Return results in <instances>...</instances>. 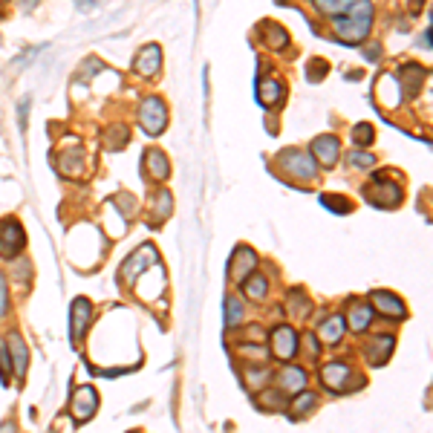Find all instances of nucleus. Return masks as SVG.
Wrapping results in <instances>:
<instances>
[{
	"label": "nucleus",
	"instance_id": "obj_26",
	"mask_svg": "<svg viewBox=\"0 0 433 433\" xmlns=\"http://www.w3.org/2000/svg\"><path fill=\"white\" fill-rule=\"evenodd\" d=\"M243 320V303L237 301L234 295H229L226 298V327L231 329V327H237Z\"/></svg>",
	"mask_w": 433,
	"mask_h": 433
},
{
	"label": "nucleus",
	"instance_id": "obj_6",
	"mask_svg": "<svg viewBox=\"0 0 433 433\" xmlns=\"http://www.w3.org/2000/svg\"><path fill=\"white\" fill-rule=\"evenodd\" d=\"M353 370L341 364V361H332V364H327L324 370H320V382H324L327 390H332V393H347V390H353Z\"/></svg>",
	"mask_w": 433,
	"mask_h": 433
},
{
	"label": "nucleus",
	"instance_id": "obj_27",
	"mask_svg": "<svg viewBox=\"0 0 433 433\" xmlns=\"http://www.w3.org/2000/svg\"><path fill=\"white\" fill-rule=\"evenodd\" d=\"M320 12H327V15H341V12H347L353 3H358V0H315Z\"/></svg>",
	"mask_w": 433,
	"mask_h": 433
},
{
	"label": "nucleus",
	"instance_id": "obj_32",
	"mask_svg": "<svg viewBox=\"0 0 433 433\" xmlns=\"http://www.w3.org/2000/svg\"><path fill=\"white\" fill-rule=\"evenodd\" d=\"M269 375H272V373H269L266 367H260V370H248V373H246V379H248V387H251V390L263 387V384L269 382Z\"/></svg>",
	"mask_w": 433,
	"mask_h": 433
},
{
	"label": "nucleus",
	"instance_id": "obj_28",
	"mask_svg": "<svg viewBox=\"0 0 433 433\" xmlns=\"http://www.w3.org/2000/svg\"><path fill=\"white\" fill-rule=\"evenodd\" d=\"M171 194L167 191H159L156 194V205H153V222H162L167 214H171Z\"/></svg>",
	"mask_w": 433,
	"mask_h": 433
},
{
	"label": "nucleus",
	"instance_id": "obj_31",
	"mask_svg": "<svg viewBox=\"0 0 433 433\" xmlns=\"http://www.w3.org/2000/svg\"><path fill=\"white\" fill-rule=\"evenodd\" d=\"M289 312L295 318H303L306 312H309V301H303L301 292H292V301H289Z\"/></svg>",
	"mask_w": 433,
	"mask_h": 433
},
{
	"label": "nucleus",
	"instance_id": "obj_4",
	"mask_svg": "<svg viewBox=\"0 0 433 433\" xmlns=\"http://www.w3.org/2000/svg\"><path fill=\"white\" fill-rule=\"evenodd\" d=\"M26 246V234L18 220H3L0 222V257H15Z\"/></svg>",
	"mask_w": 433,
	"mask_h": 433
},
{
	"label": "nucleus",
	"instance_id": "obj_33",
	"mask_svg": "<svg viewBox=\"0 0 433 433\" xmlns=\"http://www.w3.org/2000/svg\"><path fill=\"white\" fill-rule=\"evenodd\" d=\"M9 373H12V358L6 350V341H0V382H9Z\"/></svg>",
	"mask_w": 433,
	"mask_h": 433
},
{
	"label": "nucleus",
	"instance_id": "obj_7",
	"mask_svg": "<svg viewBox=\"0 0 433 433\" xmlns=\"http://www.w3.org/2000/svg\"><path fill=\"white\" fill-rule=\"evenodd\" d=\"M90 318H93V303L87 298H75L69 303V338H73V344L84 338V332L90 327Z\"/></svg>",
	"mask_w": 433,
	"mask_h": 433
},
{
	"label": "nucleus",
	"instance_id": "obj_8",
	"mask_svg": "<svg viewBox=\"0 0 433 433\" xmlns=\"http://www.w3.org/2000/svg\"><path fill=\"white\" fill-rule=\"evenodd\" d=\"M95 410H99V393H95L90 384L78 387L73 393V416H75V422H90V419L95 416Z\"/></svg>",
	"mask_w": 433,
	"mask_h": 433
},
{
	"label": "nucleus",
	"instance_id": "obj_3",
	"mask_svg": "<svg viewBox=\"0 0 433 433\" xmlns=\"http://www.w3.org/2000/svg\"><path fill=\"white\" fill-rule=\"evenodd\" d=\"M139 121H142V130L150 136H159L167 124V110L162 104V99H145L142 110H139Z\"/></svg>",
	"mask_w": 433,
	"mask_h": 433
},
{
	"label": "nucleus",
	"instance_id": "obj_34",
	"mask_svg": "<svg viewBox=\"0 0 433 433\" xmlns=\"http://www.w3.org/2000/svg\"><path fill=\"white\" fill-rule=\"evenodd\" d=\"M327 69H329V67H327L324 61H309V64H306V78H309V81H320Z\"/></svg>",
	"mask_w": 433,
	"mask_h": 433
},
{
	"label": "nucleus",
	"instance_id": "obj_2",
	"mask_svg": "<svg viewBox=\"0 0 433 433\" xmlns=\"http://www.w3.org/2000/svg\"><path fill=\"white\" fill-rule=\"evenodd\" d=\"M281 167L295 179H315V174H318V165L312 159V153H306V150L281 153Z\"/></svg>",
	"mask_w": 433,
	"mask_h": 433
},
{
	"label": "nucleus",
	"instance_id": "obj_18",
	"mask_svg": "<svg viewBox=\"0 0 433 433\" xmlns=\"http://www.w3.org/2000/svg\"><path fill=\"white\" fill-rule=\"evenodd\" d=\"M344 329H347L344 318H341V315H329V318L324 320V324H320L318 338L324 341V344H338V341L344 338Z\"/></svg>",
	"mask_w": 433,
	"mask_h": 433
},
{
	"label": "nucleus",
	"instance_id": "obj_9",
	"mask_svg": "<svg viewBox=\"0 0 433 433\" xmlns=\"http://www.w3.org/2000/svg\"><path fill=\"white\" fill-rule=\"evenodd\" d=\"M159 263V255H156V248H153L150 243L142 246L136 251V255H130L128 260H124V266H121V277L124 281H136V272L139 269H150V266H156Z\"/></svg>",
	"mask_w": 433,
	"mask_h": 433
},
{
	"label": "nucleus",
	"instance_id": "obj_22",
	"mask_svg": "<svg viewBox=\"0 0 433 433\" xmlns=\"http://www.w3.org/2000/svg\"><path fill=\"white\" fill-rule=\"evenodd\" d=\"M373 315H375V309H373V306H367V303H358L355 309L350 312V329H353V332H364V329L370 327Z\"/></svg>",
	"mask_w": 433,
	"mask_h": 433
},
{
	"label": "nucleus",
	"instance_id": "obj_15",
	"mask_svg": "<svg viewBox=\"0 0 433 433\" xmlns=\"http://www.w3.org/2000/svg\"><path fill=\"white\" fill-rule=\"evenodd\" d=\"M373 306L379 309L382 315H387V318H404L408 315V309H404V301L401 298H396V295H390V292H373Z\"/></svg>",
	"mask_w": 433,
	"mask_h": 433
},
{
	"label": "nucleus",
	"instance_id": "obj_13",
	"mask_svg": "<svg viewBox=\"0 0 433 433\" xmlns=\"http://www.w3.org/2000/svg\"><path fill=\"white\" fill-rule=\"evenodd\" d=\"M338 139L335 136H318L312 142V159L320 162L324 167H332L335 162H338Z\"/></svg>",
	"mask_w": 433,
	"mask_h": 433
},
{
	"label": "nucleus",
	"instance_id": "obj_35",
	"mask_svg": "<svg viewBox=\"0 0 433 433\" xmlns=\"http://www.w3.org/2000/svg\"><path fill=\"white\" fill-rule=\"evenodd\" d=\"M350 165H355V167H373L375 156H370V153H364V150H353L350 153Z\"/></svg>",
	"mask_w": 433,
	"mask_h": 433
},
{
	"label": "nucleus",
	"instance_id": "obj_19",
	"mask_svg": "<svg viewBox=\"0 0 433 433\" xmlns=\"http://www.w3.org/2000/svg\"><path fill=\"white\" fill-rule=\"evenodd\" d=\"M145 167L150 171L153 179H167V174H171V162H167V156L159 148H153V150L145 153Z\"/></svg>",
	"mask_w": 433,
	"mask_h": 433
},
{
	"label": "nucleus",
	"instance_id": "obj_39",
	"mask_svg": "<svg viewBox=\"0 0 433 433\" xmlns=\"http://www.w3.org/2000/svg\"><path fill=\"white\" fill-rule=\"evenodd\" d=\"M306 347H309L312 355H320V344H318V338H315L312 332H306Z\"/></svg>",
	"mask_w": 433,
	"mask_h": 433
},
{
	"label": "nucleus",
	"instance_id": "obj_29",
	"mask_svg": "<svg viewBox=\"0 0 433 433\" xmlns=\"http://www.w3.org/2000/svg\"><path fill=\"white\" fill-rule=\"evenodd\" d=\"M320 205H327L329 211H335V214H347L353 208L344 197H338V194H320Z\"/></svg>",
	"mask_w": 433,
	"mask_h": 433
},
{
	"label": "nucleus",
	"instance_id": "obj_10",
	"mask_svg": "<svg viewBox=\"0 0 433 433\" xmlns=\"http://www.w3.org/2000/svg\"><path fill=\"white\" fill-rule=\"evenodd\" d=\"M133 69L142 78H153L162 69V49L156 44L142 47V49H139V55H136V61H133Z\"/></svg>",
	"mask_w": 433,
	"mask_h": 433
},
{
	"label": "nucleus",
	"instance_id": "obj_42",
	"mask_svg": "<svg viewBox=\"0 0 433 433\" xmlns=\"http://www.w3.org/2000/svg\"><path fill=\"white\" fill-rule=\"evenodd\" d=\"M0 433H15V425H12V422H6L3 428H0Z\"/></svg>",
	"mask_w": 433,
	"mask_h": 433
},
{
	"label": "nucleus",
	"instance_id": "obj_21",
	"mask_svg": "<svg viewBox=\"0 0 433 433\" xmlns=\"http://www.w3.org/2000/svg\"><path fill=\"white\" fill-rule=\"evenodd\" d=\"M281 387L289 390V393H301V390L306 387V370L301 367H286L281 373Z\"/></svg>",
	"mask_w": 433,
	"mask_h": 433
},
{
	"label": "nucleus",
	"instance_id": "obj_16",
	"mask_svg": "<svg viewBox=\"0 0 433 433\" xmlns=\"http://www.w3.org/2000/svg\"><path fill=\"white\" fill-rule=\"evenodd\" d=\"M425 69L419 67V64H404L401 69H399V87H404V95H413L419 93V87H422V81H425Z\"/></svg>",
	"mask_w": 433,
	"mask_h": 433
},
{
	"label": "nucleus",
	"instance_id": "obj_41",
	"mask_svg": "<svg viewBox=\"0 0 433 433\" xmlns=\"http://www.w3.org/2000/svg\"><path fill=\"white\" fill-rule=\"evenodd\" d=\"M21 6H23V9H35L38 0H21Z\"/></svg>",
	"mask_w": 433,
	"mask_h": 433
},
{
	"label": "nucleus",
	"instance_id": "obj_37",
	"mask_svg": "<svg viewBox=\"0 0 433 433\" xmlns=\"http://www.w3.org/2000/svg\"><path fill=\"white\" fill-rule=\"evenodd\" d=\"M6 306H9V298H6V277L0 274V318L6 315Z\"/></svg>",
	"mask_w": 433,
	"mask_h": 433
},
{
	"label": "nucleus",
	"instance_id": "obj_38",
	"mask_svg": "<svg viewBox=\"0 0 433 433\" xmlns=\"http://www.w3.org/2000/svg\"><path fill=\"white\" fill-rule=\"evenodd\" d=\"M246 341H257V344H263V329H260V327H248V329H246Z\"/></svg>",
	"mask_w": 433,
	"mask_h": 433
},
{
	"label": "nucleus",
	"instance_id": "obj_1",
	"mask_svg": "<svg viewBox=\"0 0 433 433\" xmlns=\"http://www.w3.org/2000/svg\"><path fill=\"white\" fill-rule=\"evenodd\" d=\"M370 26H373V3L370 0H358L353 3L347 12L335 15V32L344 44H361L367 35H370Z\"/></svg>",
	"mask_w": 433,
	"mask_h": 433
},
{
	"label": "nucleus",
	"instance_id": "obj_5",
	"mask_svg": "<svg viewBox=\"0 0 433 433\" xmlns=\"http://www.w3.org/2000/svg\"><path fill=\"white\" fill-rule=\"evenodd\" d=\"M364 194H367V202H373L375 208H396L401 202V188L396 183H390V179H375Z\"/></svg>",
	"mask_w": 433,
	"mask_h": 433
},
{
	"label": "nucleus",
	"instance_id": "obj_30",
	"mask_svg": "<svg viewBox=\"0 0 433 433\" xmlns=\"http://www.w3.org/2000/svg\"><path fill=\"white\" fill-rule=\"evenodd\" d=\"M375 139V130H373V124H367V121H361V124H355L353 128V142L358 145V148H367L370 142Z\"/></svg>",
	"mask_w": 433,
	"mask_h": 433
},
{
	"label": "nucleus",
	"instance_id": "obj_23",
	"mask_svg": "<svg viewBox=\"0 0 433 433\" xmlns=\"http://www.w3.org/2000/svg\"><path fill=\"white\" fill-rule=\"evenodd\" d=\"M315 404H318V396L315 393H298V399L292 401V408H289V416L292 419H301V416H306L309 410H315Z\"/></svg>",
	"mask_w": 433,
	"mask_h": 433
},
{
	"label": "nucleus",
	"instance_id": "obj_14",
	"mask_svg": "<svg viewBox=\"0 0 433 433\" xmlns=\"http://www.w3.org/2000/svg\"><path fill=\"white\" fill-rule=\"evenodd\" d=\"M393 347H396V338L393 335H375V338L367 344V361L375 367L387 364V358L393 355Z\"/></svg>",
	"mask_w": 433,
	"mask_h": 433
},
{
	"label": "nucleus",
	"instance_id": "obj_25",
	"mask_svg": "<svg viewBox=\"0 0 433 433\" xmlns=\"http://www.w3.org/2000/svg\"><path fill=\"white\" fill-rule=\"evenodd\" d=\"M263 38H266V44H269L272 49L286 47V40H289L286 30H283V26H277V23H266V32H263Z\"/></svg>",
	"mask_w": 433,
	"mask_h": 433
},
{
	"label": "nucleus",
	"instance_id": "obj_11",
	"mask_svg": "<svg viewBox=\"0 0 433 433\" xmlns=\"http://www.w3.org/2000/svg\"><path fill=\"white\" fill-rule=\"evenodd\" d=\"M272 353L277 358H283V361L295 358V353H298V335H295V329H292V327H277L272 332Z\"/></svg>",
	"mask_w": 433,
	"mask_h": 433
},
{
	"label": "nucleus",
	"instance_id": "obj_12",
	"mask_svg": "<svg viewBox=\"0 0 433 433\" xmlns=\"http://www.w3.org/2000/svg\"><path fill=\"white\" fill-rule=\"evenodd\" d=\"M257 266V255H255V248H248V246H240L234 251V260H231V277L237 283H243L246 277L255 272Z\"/></svg>",
	"mask_w": 433,
	"mask_h": 433
},
{
	"label": "nucleus",
	"instance_id": "obj_17",
	"mask_svg": "<svg viewBox=\"0 0 433 433\" xmlns=\"http://www.w3.org/2000/svg\"><path fill=\"white\" fill-rule=\"evenodd\" d=\"M283 99V84L277 78H263L257 84V102L266 104V107H274L277 102Z\"/></svg>",
	"mask_w": 433,
	"mask_h": 433
},
{
	"label": "nucleus",
	"instance_id": "obj_20",
	"mask_svg": "<svg viewBox=\"0 0 433 433\" xmlns=\"http://www.w3.org/2000/svg\"><path fill=\"white\" fill-rule=\"evenodd\" d=\"M9 347H12V358H15V373L18 379L26 375V361H30V350H26V344L21 335H9Z\"/></svg>",
	"mask_w": 433,
	"mask_h": 433
},
{
	"label": "nucleus",
	"instance_id": "obj_24",
	"mask_svg": "<svg viewBox=\"0 0 433 433\" xmlns=\"http://www.w3.org/2000/svg\"><path fill=\"white\" fill-rule=\"evenodd\" d=\"M246 286H243V292L251 298V301H260V298H266V292H269V283H266V277L263 274H251V277H246L243 281Z\"/></svg>",
	"mask_w": 433,
	"mask_h": 433
},
{
	"label": "nucleus",
	"instance_id": "obj_40",
	"mask_svg": "<svg viewBox=\"0 0 433 433\" xmlns=\"http://www.w3.org/2000/svg\"><path fill=\"white\" fill-rule=\"evenodd\" d=\"M75 3H78L81 12H93L95 6H99V0H75Z\"/></svg>",
	"mask_w": 433,
	"mask_h": 433
},
{
	"label": "nucleus",
	"instance_id": "obj_36",
	"mask_svg": "<svg viewBox=\"0 0 433 433\" xmlns=\"http://www.w3.org/2000/svg\"><path fill=\"white\" fill-rule=\"evenodd\" d=\"M260 401H263V408H269V410L281 408V396H277V393H263Z\"/></svg>",
	"mask_w": 433,
	"mask_h": 433
}]
</instances>
